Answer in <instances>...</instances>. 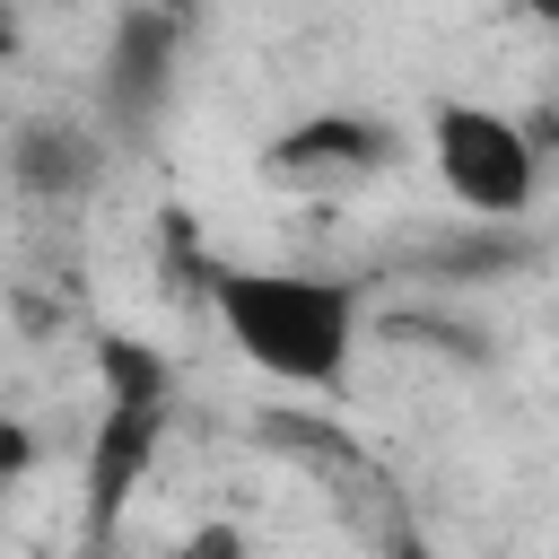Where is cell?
<instances>
[{"label": "cell", "mask_w": 559, "mask_h": 559, "mask_svg": "<svg viewBox=\"0 0 559 559\" xmlns=\"http://www.w3.org/2000/svg\"><path fill=\"white\" fill-rule=\"evenodd\" d=\"M17 52V17H9V0H0V61Z\"/></svg>", "instance_id": "obj_9"}, {"label": "cell", "mask_w": 559, "mask_h": 559, "mask_svg": "<svg viewBox=\"0 0 559 559\" xmlns=\"http://www.w3.org/2000/svg\"><path fill=\"white\" fill-rule=\"evenodd\" d=\"M175 44H183V9L131 0V9L114 17V44H105V122H114V131H148V122L166 114Z\"/></svg>", "instance_id": "obj_5"}, {"label": "cell", "mask_w": 559, "mask_h": 559, "mask_svg": "<svg viewBox=\"0 0 559 559\" xmlns=\"http://www.w3.org/2000/svg\"><path fill=\"white\" fill-rule=\"evenodd\" d=\"M9 183L26 201H87L105 183V140L70 114H35L9 131Z\"/></svg>", "instance_id": "obj_7"}, {"label": "cell", "mask_w": 559, "mask_h": 559, "mask_svg": "<svg viewBox=\"0 0 559 559\" xmlns=\"http://www.w3.org/2000/svg\"><path fill=\"white\" fill-rule=\"evenodd\" d=\"M524 17H542V26H559V0H515Z\"/></svg>", "instance_id": "obj_10"}, {"label": "cell", "mask_w": 559, "mask_h": 559, "mask_svg": "<svg viewBox=\"0 0 559 559\" xmlns=\"http://www.w3.org/2000/svg\"><path fill=\"white\" fill-rule=\"evenodd\" d=\"M96 376H105V419H96V445H87V542L105 550L114 515L131 507V489H140V472L157 454V428H166V358L105 332Z\"/></svg>", "instance_id": "obj_3"}, {"label": "cell", "mask_w": 559, "mask_h": 559, "mask_svg": "<svg viewBox=\"0 0 559 559\" xmlns=\"http://www.w3.org/2000/svg\"><path fill=\"white\" fill-rule=\"evenodd\" d=\"M428 157H437V183L480 218H515L533 201V140L489 105H437L428 114Z\"/></svg>", "instance_id": "obj_4"}, {"label": "cell", "mask_w": 559, "mask_h": 559, "mask_svg": "<svg viewBox=\"0 0 559 559\" xmlns=\"http://www.w3.org/2000/svg\"><path fill=\"white\" fill-rule=\"evenodd\" d=\"M201 297L218 306L227 341L280 376V384H341L349 341H358V297L314 271H210Z\"/></svg>", "instance_id": "obj_1"}, {"label": "cell", "mask_w": 559, "mask_h": 559, "mask_svg": "<svg viewBox=\"0 0 559 559\" xmlns=\"http://www.w3.org/2000/svg\"><path fill=\"white\" fill-rule=\"evenodd\" d=\"M253 445L280 454V463H297V472L323 489V507H332L367 550H384V559H428L402 480L349 437V419H323V411H262V419H253Z\"/></svg>", "instance_id": "obj_2"}, {"label": "cell", "mask_w": 559, "mask_h": 559, "mask_svg": "<svg viewBox=\"0 0 559 559\" xmlns=\"http://www.w3.org/2000/svg\"><path fill=\"white\" fill-rule=\"evenodd\" d=\"M393 148H402V140H393L376 114H314V122H297V131L271 140L262 175H271V183H297V192H349V183H367L376 166H393Z\"/></svg>", "instance_id": "obj_6"}, {"label": "cell", "mask_w": 559, "mask_h": 559, "mask_svg": "<svg viewBox=\"0 0 559 559\" xmlns=\"http://www.w3.org/2000/svg\"><path fill=\"white\" fill-rule=\"evenodd\" d=\"M26 463H35V445H26V428H17V419H0V489H9V480H17Z\"/></svg>", "instance_id": "obj_8"}]
</instances>
